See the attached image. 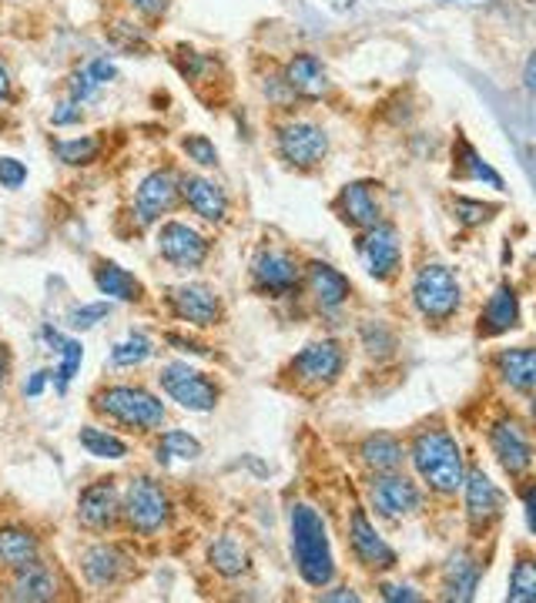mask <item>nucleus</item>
I'll return each mask as SVG.
<instances>
[{"instance_id": "f257e3e1", "label": "nucleus", "mask_w": 536, "mask_h": 603, "mask_svg": "<svg viewBox=\"0 0 536 603\" xmlns=\"http://www.w3.org/2000/svg\"><path fill=\"white\" fill-rule=\"evenodd\" d=\"M406 460L413 463L419 483L436 496H456L466 476V456L459 440L443 423L419 426L406 443Z\"/></svg>"}, {"instance_id": "f03ea898", "label": "nucleus", "mask_w": 536, "mask_h": 603, "mask_svg": "<svg viewBox=\"0 0 536 603\" xmlns=\"http://www.w3.org/2000/svg\"><path fill=\"white\" fill-rule=\"evenodd\" d=\"M289 540H292V560L302 583L312 590H325L335 580L338 566H335L328 526L312 503L289 506Z\"/></svg>"}, {"instance_id": "7ed1b4c3", "label": "nucleus", "mask_w": 536, "mask_h": 603, "mask_svg": "<svg viewBox=\"0 0 536 603\" xmlns=\"http://www.w3.org/2000/svg\"><path fill=\"white\" fill-rule=\"evenodd\" d=\"M91 410L98 416H104L108 423L128 430V433H154L164 426V402L161 395H154L151 389L144 385H131V382H114V385H104L91 395Z\"/></svg>"}, {"instance_id": "20e7f679", "label": "nucleus", "mask_w": 536, "mask_h": 603, "mask_svg": "<svg viewBox=\"0 0 536 603\" xmlns=\"http://www.w3.org/2000/svg\"><path fill=\"white\" fill-rule=\"evenodd\" d=\"M345 362H348V355L338 339H312L289 359L285 375L302 392H322L342 379Z\"/></svg>"}, {"instance_id": "39448f33", "label": "nucleus", "mask_w": 536, "mask_h": 603, "mask_svg": "<svg viewBox=\"0 0 536 603\" xmlns=\"http://www.w3.org/2000/svg\"><path fill=\"white\" fill-rule=\"evenodd\" d=\"M413 305L433 325H443L453 315H459L463 285H459L456 272L443 262H426L413 279Z\"/></svg>"}, {"instance_id": "423d86ee", "label": "nucleus", "mask_w": 536, "mask_h": 603, "mask_svg": "<svg viewBox=\"0 0 536 603\" xmlns=\"http://www.w3.org/2000/svg\"><path fill=\"white\" fill-rule=\"evenodd\" d=\"M171 513H174V506H171V496L161 486V480L144 476V473L131 476V483L124 486V496H121V516L131 533L158 536L171 523Z\"/></svg>"}, {"instance_id": "0eeeda50", "label": "nucleus", "mask_w": 536, "mask_h": 603, "mask_svg": "<svg viewBox=\"0 0 536 603\" xmlns=\"http://www.w3.org/2000/svg\"><path fill=\"white\" fill-rule=\"evenodd\" d=\"M158 385L171 402H178V406L189 410V413L219 410V399H222L219 379L189 365V362H164L158 372Z\"/></svg>"}, {"instance_id": "6e6552de", "label": "nucleus", "mask_w": 536, "mask_h": 603, "mask_svg": "<svg viewBox=\"0 0 536 603\" xmlns=\"http://www.w3.org/2000/svg\"><path fill=\"white\" fill-rule=\"evenodd\" d=\"M486 443H489L493 460L499 463V470L513 483H523L529 476V470H533V440H529V426L523 420H516L513 413H503L499 420L489 423Z\"/></svg>"}, {"instance_id": "1a4fd4ad", "label": "nucleus", "mask_w": 536, "mask_h": 603, "mask_svg": "<svg viewBox=\"0 0 536 603\" xmlns=\"http://www.w3.org/2000/svg\"><path fill=\"white\" fill-rule=\"evenodd\" d=\"M366 496H370V510H376V516H383L390 523H403V520L416 516L423 510V500H426L423 486L413 476H406L403 470L373 473Z\"/></svg>"}, {"instance_id": "9d476101", "label": "nucleus", "mask_w": 536, "mask_h": 603, "mask_svg": "<svg viewBox=\"0 0 536 603\" xmlns=\"http://www.w3.org/2000/svg\"><path fill=\"white\" fill-rule=\"evenodd\" d=\"M275 151L295 171H315L328 158V134L315 121L289 118L275 124Z\"/></svg>"}, {"instance_id": "9b49d317", "label": "nucleus", "mask_w": 536, "mask_h": 603, "mask_svg": "<svg viewBox=\"0 0 536 603\" xmlns=\"http://www.w3.org/2000/svg\"><path fill=\"white\" fill-rule=\"evenodd\" d=\"M252 289L265 299H292L302 292V262L295 252L265 245L252 259Z\"/></svg>"}, {"instance_id": "f8f14e48", "label": "nucleus", "mask_w": 536, "mask_h": 603, "mask_svg": "<svg viewBox=\"0 0 536 603\" xmlns=\"http://www.w3.org/2000/svg\"><path fill=\"white\" fill-rule=\"evenodd\" d=\"M345 540H348V550H352L355 563H360L366 573H390V570L400 566V553L376 530L366 506H352L348 523H345Z\"/></svg>"}, {"instance_id": "ddd939ff", "label": "nucleus", "mask_w": 536, "mask_h": 603, "mask_svg": "<svg viewBox=\"0 0 536 603\" xmlns=\"http://www.w3.org/2000/svg\"><path fill=\"white\" fill-rule=\"evenodd\" d=\"M164 305L171 319L185 322L192 329H215L225 322V302L222 295L205 282H182L164 292Z\"/></svg>"}, {"instance_id": "4468645a", "label": "nucleus", "mask_w": 536, "mask_h": 603, "mask_svg": "<svg viewBox=\"0 0 536 603\" xmlns=\"http://www.w3.org/2000/svg\"><path fill=\"white\" fill-rule=\"evenodd\" d=\"M355 252H360L363 269L376 279V282H393L403 272V239L400 229L393 222H376L373 229H363L360 239H355Z\"/></svg>"}, {"instance_id": "2eb2a0df", "label": "nucleus", "mask_w": 536, "mask_h": 603, "mask_svg": "<svg viewBox=\"0 0 536 603\" xmlns=\"http://www.w3.org/2000/svg\"><path fill=\"white\" fill-rule=\"evenodd\" d=\"M463 503H466V523H469V533L479 540L486 536L506 513V493L479 470V466H466V476H463Z\"/></svg>"}, {"instance_id": "dca6fc26", "label": "nucleus", "mask_w": 536, "mask_h": 603, "mask_svg": "<svg viewBox=\"0 0 536 603\" xmlns=\"http://www.w3.org/2000/svg\"><path fill=\"white\" fill-rule=\"evenodd\" d=\"M154 242H158V255L171 265V269H178V272H195V269H202L205 262H209V255H212V242H209V235H202L195 225H189V222H161L158 225V235H154Z\"/></svg>"}, {"instance_id": "f3484780", "label": "nucleus", "mask_w": 536, "mask_h": 603, "mask_svg": "<svg viewBox=\"0 0 536 603\" xmlns=\"http://www.w3.org/2000/svg\"><path fill=\"white\" fill-rule=\"evenodd\" d=\"M178 201H182V194H178V174L171 168H158V171L144 174L138 191H134V219H138V225L141 229L158 225L164 215H171L178 209Z\"/></svg>"}, {"instance_id": "a211bd4d", "label": "nucleus", "mask_w": 536, "mask_h": 603, "mask_svg": "<svg viewBox=\"0 0 536 603\" xmlns=\"http://www.w3.org/2000/svg\"><path fill=\"white\" fill-rule=\"evenodd\" d=\"M332 209H335V215H338L348 229H355V232L373 229L376 222H383V209H380V181L360 178V181L342 184V191H338L335 201H332Z\"/></svg>"}, {"instance_id": "6ab92c4d", "label": "nucleus", "mask_w": 536, "mask_h": 603, "mask_svg": "<svg viewBox=\"0 0 536 603\" xmlns=\"http://www.w3.org/2000/svg\"><path fill=\"white\" fill-rule=\"evenodd\" d=\"M178 194H182V201L189 205L192 215H199L202 222L209 225H225L229 222V209H232V201H229V191L205 178V174H178Z\"/></svg>"}, {"instance_id": "aec40b11", "label": "nucleus", "mask_w": 536, "mask_h": 603, "mask_svg": "<svg viewBox=\"0 0 536 603\" xmlns=\"http://www.w3.org/2000/svg\"><path fill=\"white\" fill-rule=\"evenodd\" d=\"M121 520V490L118 480L104 476L81 490L78 496V523L91 533H108Z\"/></svg>"}, {"instance_id": "412c9836", "label": "nucleus", "mask_w": 536, "mask_h": 603, "mask_svg": "<svg viewBox=\"0 0 536 603\" xmlns=\"http://www.w3.org/2000/svg\"><path fill=\"white\" fill-rule=\"evenodd\" d=\"M302 289L318 312H338L352 299V282L322 259H312L302 265Z\"/></svg>"}, {"instance_id": "4be33fe9", "label": "nucleus", "mask_w": 536, "mask_h": 603, "mask_svg": "<svg viewBox=\"0 0 536 603\" xmlns=\"http://www.w3.org/2000/svg\"><path fill=\"white\" fill-rule=\"evenodd\" d=\"M519 325H523V302H519L516 289L509 282H503L483 302L479 319H476V335L479 339H496V335H506V332H513Z\"/></svg>"}, {"instance_id": "5701e85b", "label": "nucleus", "mask_w": 536, "mask_h": 603, "mask_svg": "<svg viewBox=\"0 0 536 603\" xmlns=\"http://www.w3.org/2000/svg\"><path fill=\"white\" fill-rule=\"evenodd\" d=\"M131 570V560L121 546L114 543H94L81 553V573L91 586L98 590H108V586H118Z\"/></svg>"}, {"instance_id": "b1692460", "label": "nucleus", "mask_w": 536, "mask_h": 603, "mask_svg": "<svg viewBox=\"0 0 536 603\" xmlns=\"http://www.w3.org/2000/svg\"><path fill=\"white\" fill-rule=\"evenodd\" d=\"M483 580V563L473 550L459 546L449 553V560L443 563V600H456V603H469L479 590Z\"/></svg>"}, {"instance_id": "393cba45", "label": "nucleus", "mask_w": 536, "mask_h": 603, "mask_svg": "<svg viewBox=\"0 0 536 603\" xmlns=\"http://www.w3.org/2000/svg\"><path fill=\"white\" fill-rule=\"evenodd\" d=\"M11 586H8V600H24V603H48L61 593V580L58 573L38 556L18 570H11Z\"/></svg>"}, {"instance_id": "a878e982", "label": "nucleus", "mask_w": 536, "mask_h": 603, "mask_svg": "<svg viewBox=\"0 0 536 603\" xmlns=\"http://www.w3.org/2000/svg\"><path fill=\"white\" fill-rule=\"evenodd\" d=\"M493 372L496 379L516 392V395H533V385H536V352L533 345H509V349H499L493 355Z\"/></svg>"}, {"instance_id": "bb28decb", "label": "nucleus", "mask_w": 536, "mask_h": 603, "mask_svg": "<svg viewBox=\"0 0 536 603\" xmlns=\"http://www.w3.org/2000/svg\"><path fill=\"white\" fill-rule=\"evenodd\" d=\"M282 81H285V88H289L295 98H305V101H318V98L328 94V71H325L322 58H315V54H309V51L295 54V58L285 64Z\"/></svg>"}, {"instance_id": "cd10ccee", "label": "nucleus", "mask_w": 536, "mask_h": 603, "mask_svg": "<svg viewBox=\"0 0 536 603\" xmlns=\"http://www.w3.org/2000/svg\"><path fill=\"white\" fill-rule=\"evenodd\" d=\"M355 456H360V463L370 473H393V470H403V463H406V443L396 433L376 430L360 440Z\"/></svg>"}, {"instance_id": "c85d7f7f", "label": "nucleus", "mask_w": 536, "mask_h": 603, "mask_svg": "<svg viewBox=\"0 0 536 603\" xmlns=\"http://www.w3.org/2000/svg\"><path fill=\"white\" fill-rule=\"evenodd\" d=\"M94 285H98L101 295H108V299H114V302H128V305L144 302V285H141V279L131 275L128 269H121L118 262H98V269H94Z\"/></svg>"}, {"instance_id": "c756f323", "label": "nucleus", "mask_w": 536, "mask_h": 603, "mask_svg": "<svg viewBox=\"0 0 536 603\" xmlns=\"http://www.w3.org/2000/svg\"><path fill=\"white\" fill-rule=\"evenodd\" d=\"M38 556H41V540L34 536V530L18 526V523L0 526V566L18 570Z\"/></svg>"}, {"instance_id": "7c9ffc66", "label": "nucleus", "mask_w": 536, "mask_h": 603, "mask_svg": "<svg viewBox=\"0 0 536 603\" xmlns=\"http://www.w3.org/2000/svg\"><path fill=\"white\" fill-rule=\"evenodd\" d=\"M114 78H118L114 64H111L108 58H94V61H88L81 71L71 74V81H68V98H71L74 104H88V101H94V98L101 94V88L111 84Z\"/></svg>"}, {"instance_id": "2f4dec72", "label": "nucleus", "mask_w": 536, "mask_h": 603, "mask_svg": "<svg viewBox=\"0 0 536 603\" xmlns=\"http://www.w3.org/2000/svg\"><path fill=\"white\" fill-rule=\"evenodd\" d=\"M209 566H212L215 573H222V576L235 580V576L249 573V566H252L249 546H245L239 536L225 533V536L212 540V546H209Z\"/></svg>"}, {"instance_id": "473e14b6", "label": "nucleus", "mask_w": 536, "mask_h": 603, "mask_svg": "<svg viewBox=\"0 0 536 603\" xmlns=\"http://www.w3.org/2000/svg\"><path fill=\"white\" fill-rule=\"evenodd\" d=\"M199 456H202V443H199L189 430H164V433L158 436V443H154V460H158L161 466H168L171 460L192 463V460H199Z\"/></svg>"}, {"instance_id": "72a5a7b5", "label": "nucleus", "mask_w": 536, "mask_h": 603, "mask_svg": "<svg viewBox=\"0 0 536 603\" xmlns=\"http://www.w3.org/2000/svg\"><path fill=\"white\" fill-rule=\"evenodd\" d=\"M509 603H533L536 600V560L529 550L516 553V563L509 570V590H506Z\"/></svg>"}, {"instance_id": "f704fd0d", "label": "nucleus", "mask_w": 536, "mask_h": 603, "mask_svg": "<svg viewBox=\"0 0 536 603\" xmlns=\"http://www.w3.org/2000/svg\"><path fill=\"white\" fill-rule=\"evenodd\" d=\"M78 443H81V446L88 450V456H94V460H124V456L131 453V446H128L121 436H114V433H108V430H101V426H81Z\"/></svg>"}, {"instance_id": "c9c22d12", "label": "nucleus", "mask_w": 536, "mask_h": 603, "mask_svg": "<svg viewBox=\"0 0 536 603\" xmlns=\"http://www.w3.org/2000/svg\"><path fill=\"white\" fill-rule=\"evenodd\" d=\"M456 178H466V181H486L489 188L503 191V178L476 154V148L469 141H459L456 148Z\"/></svg>"}, {"instance_id": "e433bc0d", "label": "nucleus", "mask_w": 536, "mask_h": 603, "mask_svg": "<svg viewBox=\"0 0 536 603\" xmlns=\"http://www.w3.org/2000/svg\"><path fill=\"white\" fill-rule=\"evenodd\" d=\"M154 355V342L144 332H128L121 342H114L111 349V365L114 369H134L141 362H148Z\"/></svg>"}, {"instance_id": "4c0bfd02", "label": "nucleus", "mask_w": 536, "mask_h": 603, "mask_svg": "<svg viewBox=\"0 0 536 603\" xmlns=\"http://www.w3.org/2000/svg\"><path fill=\"white\" fill-rule=\"evenodd\" d=\"M101 151V141L94 134H81V138H68V141H54V154L64 164H91Z\"/></svg>"}, {"instance_id": "58836bf2", "label": "nucleus", "mask_w": 536, "mask_h": 603, "mask_svg": "<svg viewBox=\"0 0 536 603\" xmlns=\"http://www.w3.org/2000/svg\"><path fill=\"white\" fill-rule=\"evenodd\" d=\"M453 212H456V222H459V225H466V229H479V225H483V222H489L499 209H496V205H486V201H479V198L456 194Z\"/></svg>"}, {"instance_id": "ea45409f", "label": "nucleus", "mask_w": 536, "mask_h": 603, "mask_svg": "<svg viewBox=\"0 0 536 603\" xmlns=\"http://www.w3.org/2000/svg\"><path fill=\"white\" fill-rule=\"evenodd\" d=\"M58 355H61V365H58L54 379H58V392H64V389H68V382L74 379V372L81 369L84 349H81V342H78V339H64V342H61V349H58Z\"/></svg>"}, {"instance_id": "a19ab883", "label": "nucleus", "mask_w": 536, "mask_h": 603, "mask_svg": "<svg viewBox=\"0 0 536 603\" xmlns=\"http://www.w3.org/2000/svg\"><path fill=\"white\" fill-rule=\"evenodd\" d=\"M182 151H185L189 161H195L199 168H219V148H215L205 134H185V138H182Z\"/></svg>"}, {"instance_id": "79ce46f5", "label": "nucleus", "mask_w": 536, "mask_h": 603, "mask_svg": "<svg viewBox=\"0 0 536 603\" xmlns=\"http://www.w3.org/2000/svg\"><path fill=\"white\" fill-rule=\"evenodd\" d=\"M363 349H366L370 355H393L396 335H393L383 322H366V325H363Z\"/></svg>"}, {"instance_id": "37998d69", "label": "nucleus", "mask_w": 536, "mask_h": 603, "mask_svg": "<svg viewBox=\"0 0 536 603\" xmlns=\"http://www.w3.org/2000/svg\"><path fill=\"white\" fill-rule=\"evenodd\" d=\"M108 315H111V305H108V302H94V305H78V309H71L68 322H71L74 329H91V325L104 322Z\"/></svg>"}, {"instance_id": "c03bdc74", "label": "nucleus", "mask_w": 536, "mask_h": 603, "mask_svg": "<svg viewBox=\"0 0 536 603\" xmlns=\"http://www.w3.org/2000/svg\"><path fill=\"white\" fill-rule=\"evenodd\" d=\"M28 181V168L18 158H0V188H21Z\"/></svg>"}, {"instance_id": "a18cd8bd", "label": "nucleus", "mask_w": 536, "mask_h": 603, "mask_svg": "<svg viewBox=\"0 0 536 603\" xmlns=\"http://www.w3.org/2000/svg\"><path fill=\"white\" fill-rule=\"evenodd\" d=\"M380 596L383 600H390V603H416V600H423V593H416L409 583H380Z\"/></svg>"}, {"instance_id": "49530a36", "label": "nucleus", "mask_w": 536, "mask_h": 603, "mask_svg": "<svg viewBox=\"0 0 536 603\" xmlns=\"http://www.w3.org/2000/svg\"><path fill=\"white\" fill-rule=\"evenodd\" d=\"M81 121V104H74L71 98L68 101H61L58 108H54V114H51V124H58V128H64V124H78Z\"/></svg>"}, {"instance_id": "de8ad7c7", "label": "nucleus", "mask_w": 536, "mask_h": 603, "mask_svg": "<svg viewBox=\"0 0 536 603\" xmlns=\"http://www.w3.org/2000/svg\"><path fill=\"white\" fill-rule=\"evenodd\" d=\"M168 345H174L178 352H189V355H209V345L195 342V339H185V335H178V332H168L164 335Z\"/></svg>"}, {"instance_id": "09e8293b", "label": "nucleus", "mask_w": 536, "mask_h": 603, "mask_svg": "<svg viewBox=\"0 0 536 603\" xmlns=\"http://www.w3.org/2000/svg\"><path fill=\"white\" fill-rule=\"evenodd\" d=\"M128 4L141 14V18H161L168 11L171 0H128Z\"/></svg>"}, {"instance_id": "8fccbe9b", "label": "nucleus", "mask_w": 536, "mask_h": 603, "mask_svg": "<svg viewBox=\"0 0 536 603\" xmlns=\"http://www.w3.org/2000/svg\"><path fill=\"white\" fill-rule=\"evenodd\" d=\"M322 600H338V603H360L363 596L352 586H335V593H322Z\"/></svg>"}, {"instance_id": "3c124183", "label": "nucleus", "mask_w": 536, "mask_h": 603, "mask_svg": "<svg viewBox=\"0 0 536 603\" xmlns=\"http://www.w3.org/2000/svg\"><path fill=\"white\" fill-rule=\"evenodd\" d=\"M48 375H51V372H34V375H31V382L24 385V395H31V399H34V395H41V389H44Z\"/></svg>"}, {"instance_id": "603ef678", "label": "nucleus", "mask_w": 536, "mask_h": 603, "mask_svg": "<svg viewBox=\"0 0 536 603\" xmlns=\"http://www.w3.org/2000/svg\"><path fill=\"white\" fill-rule=\"evenodd\" d=\"M8 369H11V355H8V345L0 342V389L8 382Z\"/></svg>"}, {"instance_id": "864d4df0", "label": "nucleus", "mask_w": 536, "mask_h": 603, "mask_svg": "<svg viewBox=\"0 0 536 603\" xmlns=\"http://www.w3.org/2000/svg\"><path fill=\"white\" fill-rule=\"evenodd\" d=\"M11 74H8V68L4 64H0V101H8L11 98Z\"/></svg>"}, {"instance_id": "5fc2aeb1", "label": "nucleus", "mask_w": 536, "mask_h": 603, "mask_svg": "<svg viewBox=\"0 0 536 603\" xmlns=\"http://www.w3.org/2000/svg\"><path fill=\"white\" fill-rule=\"evenodd\" d=\"M523 78H526V81H523V84H526V91H533V58L526 61V71H523Z\"/></svg>"}]
</instances>
